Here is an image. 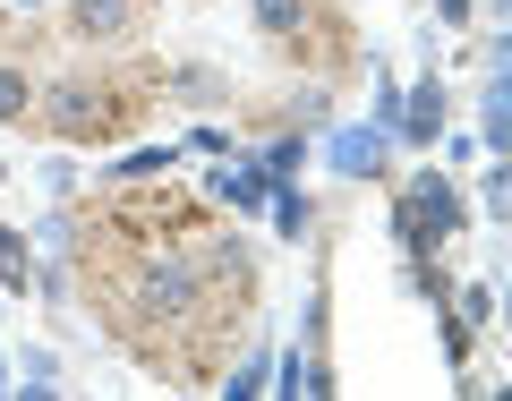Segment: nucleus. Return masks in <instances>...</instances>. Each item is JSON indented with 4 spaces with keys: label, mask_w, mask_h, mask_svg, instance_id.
I'll list each match as a JSON object with an SVG mask.
<instances>
[{
    "label": "nucleus",
    "mask_w": 512,
    "mask_h": 401,
    "mask_svg": "<svg viewBox=\"0 0 512 401\" xmlns=\"http://www.w3.org/2000/svg\"><path fill=\"white\" fill-rule=\"evenodd\" d=\"M77 26L86 35H111V26H128V0H77Z\"/></svg>",
    "instance_id": "f257e3e1"
},
{
    "label": "nucleus",
    "mask_w": 512,
    "mask_h": 401,
    "mask_svg": "<svg viewBox=\"0 0 512 401\" xmlns=\"http://www.w3.org/2000/svg\"><path fill=\"white\" fill-rule=\"evenodd\" d=\"M26 103V86H18V69H0V111H18Z\"/></svg>",
    "instance_id": "f03ea898"
},
{
    "label": "nucleus",
    "mask_w": 512,
    "mask_h": 401,
    "mask_svg": "<svg viewBox=\"0 0 512 401\" xmlns=\"http://www.w3.org/2000/svg\"><path fill=\"white\" fill-rule=\"evenodd\" d=\"M265 26H299V0H265Z\"/></svg>",
    "instance_id": "7ed1b4c3"
}]
</instances>
